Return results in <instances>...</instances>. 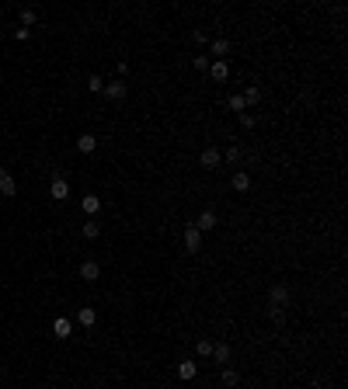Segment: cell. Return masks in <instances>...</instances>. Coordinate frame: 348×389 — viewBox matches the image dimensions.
Returning <instances> with one entry per match:
<instances>
[{"instance_id":"12","label":"cell","mask_w":348,"mask_h":389,"mask_svg":"<svg viewBox=\"0 0 348 389\" xmlns=\"http://www.w3.org/2000/svg\"><path fill=\"white\" fill-rule=\"evenodd\" d=\"M70 330H73V323H70V320H63V316L53 323V334H56L59 341H63V337H70Z\"/></svg>"},{"instance_id":"6","label":"cell","mask_w":348,"mask_h":389,"mask_svg":"<svg viewBox=\"0 0 348 389\" xmlns=\"http://www.w3.org/2000/svg\"><path fill=\"white\" fill-rule=\"evenodd\" d=\"M80 278H84V282H97V278H101V264H97V261H84V264H80Z\"/></svg>"},{"instance_id":"7","label":"cell","mask_w":348,"mask_h":389,"mask_svg":"<svg viewBox=\"0 0 348 389\" xmlns=\"http://www.w3.org/2000/svg\"><path fill=\"white\" fill-rule=\"evenodd\" d=\"M268 302L271 306H286V302H289V289H286V285H271Z\"/></svg>"},{"instance_id":"2","label":"cell","mask_w":348,"mask_h":389,"mask_svg":"<svg viewBox=\"0 0 348 389\" xmlns=\"http://www.w3.org/2000/svg\"><path fill=\"white\" fill-rule=\"evenodd\" d=\"M0 194H4V198H14V194H18V181H14L11 171H0Z\"/></svg>"},{"instance_id":"28","label":"cell","mask_w":348,"mask_h":389,"mask_svg":"<svg viewBox=\"0 0 348 389\" xmlns=\"http://www.w3.org/2000/svg\"><path fill=\"white\" fill-rule=\"evenodd\" d=\"M28 35H32V28H14V39L18 42H28Z\"/></svg>"},{"instance_id":"21","label":"cell","mask_w":348,"mask_h":389,"mask_svg":"<svg viewBox=\"0 0 348 389\" xmlns=\"http://www.w3.org/2000/svg\"><path fill=\"white\" fill-rule=\"evenodd\" d=\"M97 233H101V226H97L94 219H91V223H84V236H87V240H94Z\"/></svg>"},{"instance_id":"26","label":"cell","mask_w":348,"mask_h":389,"mask_svg":"<svg viewBox=\"0 0 348 389\" xmlns=\"http://www.w3.org/2000/svg\"><path fill=\"white\" fill-rule=\"evenodd\" d=\"M223 160H230V163H240V150H237V146H230V150L223 153Z\"/></svg>"},{"instance_id":"22","label":"cell","mask_w":348,"mask_h":389,"mask_svg":"<svg viewBox=\"0 0 348 389\" xmlns=\"http://www.w3.org/2000/svg\"><path fill=\"white\" fill-rule=\"evenodd\" d=\"M268 320H271V323H282V320H286L282 306H268Z\"/></svg>"},{"instance_id":"19","label":"cell","mask_w":348,"mask_h":389,"mask_svg":"<svg viewBox=\"0 0 348 389\" xmlns=\"http://www.w3.org/2000/svg\"><path fill=\"white\" fill-rule=\"evenodd\" d=\"M219 382H223V386H237V382H240V375H237L233 369H223V375H219Z\"/></svg>"},{"instance_id":"14","label":"cell","mask_w":348,"mask_h":389,"mask_svg":"<svg viewBox=\"0 0 348 389\" xmlns=\"http://www.w3.org/2000/svg\"><path fill=\"white\" fill-rule=\"evenodd\" d=\"M80 205H84V212H87V215H94L97 209H101V198H97V194H84Z\"/></svg>"},{"instance_id":"16","label":"cell","mask_w":348,"mask_h":389,"mask_svg":"<svg viewBox=\"0 0 348 389\" xmlns=\"http://www.w3.org/2000/svg\"><path fill=\"white\" fill-rule=\"evenodd\" d=\"M227 52H230V42H227V39H213V56L223 59Z\"/></svg>"},{"instance_id":"29","label":"cell","mask_w":348,"mask_h":389,"mask_svg":"<svg viewBox=\"0 0 348 389\" xmlns=\"http://www.w3.org/2000/svg\"><path fill=\"white\" fill-rule=\"evenodd\" d=\"M195 70H209V59H206V56H195Z\"/></svg>"},{"instance_id":"11","label":"cell","mask_w":348,"mask_h":389,"mask_svg":"<svg viewBox=\"0 0 348 389\" xmlns=\"http://www.w3.org/2000/svg\"><path fill=\"white\" fill-rule=\"evenodd\" d=\"M213 362H219V365H227L230 362V344H213V354H209Z\"/></svg>"},{"instance_id":"9","label":"cell","mask_w":348,"mask_h":389,"mask_svg":"<svg viewBox=\"0 0 348 389\" xmlns=\"http://www.w3.org/2000/svg\"><path fill=\"white\" fill-rule=\"evenodd\" d=\"M105 94L112 97V101H122V97L129 94V87H126L122 80H115V84H105Z\"/></svg>"},{"instance_id":"24","label":"cell","mask_w":348,"mask_h":389,"mask_svg":"<svg viewBox=\"0 0 348 389\" xmlns=\"http://www.w3.org/2000/svg\"><path fill=\"white\" fill-rule=\"evenodd\" d=\"M87 91H94V94H97V91H105V80H101V77H87Z\"/></svg>"},{"instance_id":"4","label":"cell","mask_w":348,"mask_h":389,"mask_svg":"<svg viewBox=\"0 0 348 389\" xmlns=\"http://www.w3.org/2000/svg\"><path fill=\"white\" fill-rule=\"evenodd\" d=\"M185 247H188V254H198V251H202V233H198L195 226H188V230H185Z\"/></svg>"},{"instance_id":"17","label":"cell","mask_w":348,"mask_h":389,"mask_svg":"<svg viewBox=\"0 0 348 389\" xmlns=\"http://www.w3.org/2000/svg\"><path fill=\"white\" fill-rule=\"evenodd\" d=\"M240 97H244V108H247V104H258V101H261V87H247Z\"/></svg>"},{"instance_id":"13","label":"cell","mask_w":348,"mask_h":389,"mask_svg":"<svg viewBox=\"0 0 348 389\" xmlns=\"http://www.w3.org/2000/svg\"><path fill=\"white\" fill-rule=\"evenodd\" d=\"M94 146H97L94 136H87V132H84V136H77V150H80V153H94Z\"/></svg>"},{"instance_id":"23","label":"cell","mask_w":348,"mask_h":389,"mask_svg":"<svg viewBox=\"0 0 348 389\" xmlns=\"http://www.w3.org/2000/svg\"><path fill=\"white\" fill-rule=\"evenodd\" d=\"M28 24H35V11H32V7L21 11V28H28Z\"/></svg>"},{"instance_id":"3","label":"cell","mask_w":348,"mask_h":389,"mask_svg":"<svg viewBox=\"0 0 348 389\" xmlns=\"http://www.w3.org/2000/svg\"><path fill=\"white\" fill-rule=\"evenodd\" d=\"M198 163L213 171V167H219V163H223V153H219L216 146H206V150H202V156H198Z\"/></svg>"},{"instance_id":"18","label":"cell","mask_w":348,"mask_h":389,"mask_svg":"<svg viewBox=\"0 0 348 389\" xmlns=\"http://www.w3.org/2000/svg\"><path fill=\"white\" fill-rule=\"evenodd\" d=\"M195 372H198L195 362H181V365H178V375H181V379H195Z\"/></svg>"},{"instance_id":"5","label":"cell","mask_w":348,"mask_h":389,"mask_svg":"<svg viewBox=\"0 0 348 389\" xmlns=\"http://www.w3.org/2000/svg\"><path fill=\"white\" fill-rule=\"evenodd\" d=\"M192 226L198 230V233H209V230H216V212H209V209H206V212L198 215V219H195Z\"/></svg>"},{"instance_id":"27","label":"cell","mask_w":348,"mask_h":389,"mask_svg":"<svg viewBox=\"0 0 348 389\" xmlns=\"http://www.w3.org/2000/svg\"><path fill=\"white\" fill-rule=\"evenodd\" d=\"M254 122H258L254 115H247V112H240V125H244V129H254Z\"/></svg>"},{"instance_id":"1","label":"cell","mask_w":348,"mask_h":389,"mask_svg":"<svg viewBox=\"0 0 348 389\" xmlns=\"http://www.w3.org/2000/svg\"><path fill=\"white\" fill-rule=\"evenodd\" d=\"M49 198L66 202V198H70V181H66V177H53V181H49Z\"/></svg>"},{"instance_id":"15","label":"cell","mask_w":348,"mask_h":389,"mask_svg":"<svg viewBox=\"0 0 348 389\" xmlns=\"http://www.w3.org/2000/svg\"><path fill=\"white\" fill-rule=\"evenodd\" d=\"M77 320H80V327H94V320H97V313L91 310V306H84V310L77 313Z\"/></svg>"},{"instance_id":"8","label":"cell","mask_w":348,"mask_h":389,"mask_svg":"<svg viewBox=\"0 0 348 389\" xmlns=\"http://www.w3.org/2000/svg\"><path fill=\"white\" fill-rule=\"evenodd\" d=\"M209 73H213V80H216V84H223V80L230 77V66H227L223 59H216V63H209Z\"/></svg>"},{"instance_id":"25","label":"cell","mask_w":348,"mask_h":389,"mask_svg":"<svg viewBox=\"0 0 348 389\" xmlns=\"http://www.w3.org/2000/svg\"><path fill=\"white\" fill-rule=\"evenodd\" d=\"M230 108L240 115V112H244V97H240V94H230Z\"/></svg>"},{"instance_id":"10","label":"cell","mask_w":348,"mask_h":389,"mask_svg":"<svg viewBox=\"0 0 348 389\" xmlns=\"http://www.w3.org/2000/svg\"><path fill=\"white\" fill-rule=\"evenodd\" d=\"M230 184H233V191H247V188H251V174H247V171H237Z\"/></svg>"},{"instance_id":"20","label":"cell","mask_w":348,"mask_h":389,"mask_svg":"<svg viewBox=\"0 0 348 389\" xmlns=\"http://www.w3.org/2000/svg\"><path fill=\"white\" fill-rule=\"evenodd\" d=\"M195 351H198L202 358H209V354H213V341H209V337H206V341H198V344H195Z\"/></svg>"}]
</instances>
